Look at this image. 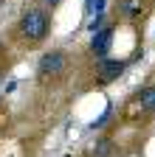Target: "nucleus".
Here are the masks:
<instances>
[{
	"mask_svg": "<svg viewBox=\"0 0 155 157\" xmlns=\"http://www.w3.org/2000/svg\"><path fill=\"white\" fill-rule=\"evenodd\" d=\"M51 31V14L40 6L28 9L23 17H20V34L26 42H43Z\"/></svg>",
	"mask_w": 155,
	"mask_h": 157,
	"instance_id": "1",
	"label": "nucleus"
},
{
	"mask_svg": "<svg viewBox=\"0 0 155 157\" xmlns=\"http://www.w3.org/2000/svg\"><path fill=\"white\" fill-rule=\"evenodd\" d=\"M37 70H40L43 78H48V76H62V73L68 70V56H65L62 51H48V53L40 56Z\"/></svg>",
	"mask_w": 155,
	"mask_h": 157,
	"instance_id": "2",
	"label": "nucleus"
},
{
	"mask_svg": "<svg viewBox=\"0 0 155 157\" xmlns=\"http://www.w3.org/2000/svg\"><path fill=\"white\" fill-rule=\"evenodd\" d=\"M124 67H127L124 59H104L102 56L99 67H96V82L99 84H110V82H116V78L124 73Z\"/></svg>",
	"mask_w": 155,
	"mask_h": 157,
	"instance_id": "3",
	"label": "nucleus"
},
{
	"mask_svg": "<svg viewBox=\"0 0 155 157\" xmlns=\"http://www.w3.org/2000/svg\"><path fill=\"white\" fill-rule=\"evenodd\" d=\"M113 36H116V28L113 25H102L99 31H93V36H90V53L93 56H107V51H110V45H113Z\"/></svg>",
	"mask_w": 155,
	"mask_h": 157,
	"instance_id": "4",
	"label": "nucleus"
},
{
	"mask_svg": "<svg viewBox=\"0 0 155 157\" xmlns=\"http://www.w3.org/2000/svg\"><path fill=\"white\" fill-rule=\"evenodd\" d=\"M147 11V0H119V14L127 20H141Z\"/></svg>",
	"mask_w": 155,
	"mask_h": 157,
	"instance_id": "5",
	"label": "nucleus"
},
{
	"mask_svg": "<svg viewBox=\"0 0 155 157\" xmlns=\"http://www.w3.org/2000/svg\"><path fill=\"white\" fill-rule=\"evenodd\" d=\"M138 107L147 109V112H155V84L152 87H144L138 93Z\"/></svg>",
	"mask_w": 155,
	"mask_h": 157,
	"instance_id": "6",
	"label": "nucleus"
},
{
	"mask_svg": "<svg viewBox=\"0 0 155 157\" xmlns=\"http://www.w3.org/2000/svg\"><path fill=\"white\" fill-rule=\"evenodd\" d=\"M110 151H113L110 137H99V143L93 146V154H96V157H110Z\"/></svg>",
	"mask_w": 155,
	"mask_h": 157,
	"instance_id": "7",
	"label": "nucleus"
},
{
	"mask_svg": "<svg viewBox=\"0 0 155 157\" xmlns=\"http://www.w3.org/2000/svg\"><path fill=\"white\" fill-rule=\"evenodd\" d=\"M107 9V0H85V14H102Z\"/></svg>",
	"mask_w": 155,
	"mask_h": 157,
	"instance_id": "8",
	"label": "nucleus"
},
{
	"mask_svg": "<svg viewBox=\"0 0 155 157\" xmlns=\"http://www.w3.org/2000/svg\"><path fill=\"white\" fill-rule=\"evenodd\" d=\"M104 23H107L104 11H102V14H93V17H90V23H88V31H90V34H93V31H99V28H102Z\"/></svg>",
	"mask_w": 155,
	"mask_h": 157,
	"instance_id": "9",
	"label": "nucleus"
},
{
	"mask_svg": "<svg viewBox=\"0 0 155 157\" xmlns=\"http://www.w3.org/2000/svg\"><path fill=\"white\" fill-rule=\"evenodd\" d=\"M40 3H45V6H51V9H54V6H59L62 0H40Z\"/></svg>",
	"mask_w": 155,
	"mask_h": 157,
	"instance_id": "10",
	"label": "nucleus"
},
{
	"mask_svg": "<svg viewBox=\"0 0 155 157\" xmlns=\"http://www.w3.org/2000/svg\"><path fill=\"white\" fill-rule=\"evenodd\" d=\"M0 3H3V0H0Z\"/></svg>",
	"mask_w": 155,
	"mask_h": 157,
	"instance_id": "11",
	"label": "nucleus"
}]
</instances>
